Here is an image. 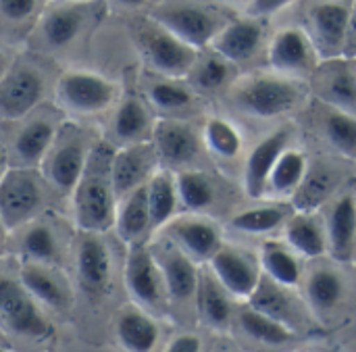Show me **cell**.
<instances>
[{"label":"cell","instance_id":"1","mask_svg":"<svg viewBox=\"0 0 356 352\" xmlns=\"http://www.w3.org/2000/svg\"><path fill=\"white\" fill-rule=\"evenodd\" d=\"M113 154V144L108 140H98L71 192L73 219L81 232L104 234L115 227L119 196L111 173Z\"/></svg>","mask_w":356,"mask_h":352},{"label":"cell","instance_id":"2","mask_svg":"<svg viewBox=\"0 0 356 352\" xmlns=\"http://www.w3.org/2000/svg\"><path fill=\"white\" fill-rule=\"evenodd\" d=\"M96 142L98 138H94L88 127L73 121H63L50 150L40 165L46 184L52 190L71 196Z\"/></svg>","mask_w":356,"mask_h":352},{"label":"cell","instance_id":"3","mask_svg":"<svg viewBox=\"0 0 356 352\" xmlns=\"http://www.w3.org/2000/svg\"><path fill=\"white\" fill-rule=\"evenodd\" d=\"M48 184L38 167L10 165L0 182V219L6 232L31 223L44 209Z\"/></svg>","mask_w":356,"mask_h":352},{"label":"cell","instance_id":"4","mask_svg":"<svg viewBox=\"0 0 356 352\" xmlns=\"http://www.w3.org/2000/svg\"><path fill=\"white\" fill-rule=\"evenodd\" d=\"M54 98L60 113L92 117L117 104L119 86L102 73L88 69H69L56 79Z\"/></svg>","mask_w":356,"mask_h":352},{"label":"cell","instance_id":"5","mask_svg":"<svg viewBox=\"0 0 356 352\" xmlns=\"http://www.w3.org/2000/svg\"><path fill=\"white\" fill-rule=\"evenodd\" d=\"M136 40H138L140 52L144 54L146 63L163 77L179 79V77L192 73L194 65L198 63L196 48L181 42L177 35L167 31L163 25H159L150 17L146 23H142L138 27Z\"/></svg>","mask_w":356,"mask_h":352},{"label":"cell","instance_id":"6","mask_svg":"<svg viewBox=\"0 0 356 352\" xmlns=\"http://www.w3.org/2000/svg\"><path fill=\"white\" fill-rule=\"evenodd\" d=\"M0 326L27 340H46L52 336V326L46 319L42 305L17 278L0 275Z\"/></svg>","mask_w":356,"mask_h":352},{"label":"cell","instance_id":"7","mask_svg":"<svg viewBox=\"0 0 356 352\" xmlns=\"http://www.w3.org/2000/svg\"><path fill=\"white\" fill-rule=\"evenodd\" d=\"M236 104L254 117H280L300 100V90L292 79L277 75H257L246 79L234 94Z\"/></svg>","mask_w":356,"mask_h":352},{"label":"cell","instance_id":"8","mask_svg":"<svg viewBox=\"0 0 356 352\" xmlns=\"http://www.w3.org/2000/svg\"><path fill=\"white\" fill-rule=\"evenodd\" d=\"M150 19L196 50L213 44L215 35L223 27L221 19L211 8L198 4H181V2L159 4L150 13Z\"/></svg>","mask_w":356,"mask_h":352},{"label":"cell","instance_id":"9","mask_svg":"<svg viewBox=\"0 0 356 352\" xmlns=\"http://www.w3.org/2000/svg\"><path fill=\"white\" fill-rule=\"evenodd\" d=\"M46 92V79L31 65H10L0 79V119L19 121L38 109Z\"/></svg>","mask_w":356,"mask_h":352},{"label":"cell","instance_id":"10","mask_svg":"<svg viewBox=\"0 0 356 352\" xmlns=\"http://www.w3.org/2000/svg\"><path fill=\"white\" fill-rule=\"evenodd\" d=\"M58 111H38L35 109L25 117V121L17 129L13 146L8 150L13 165L40 169L46 152L50 150V146L63 125Z\"/></svg>","mask_w":356,"mask_h":352},{"label":"cell","instance_id":"11","mask_svg":"<svg viewBox=\"0 0 356 352\" xmlns=\"http://www.w3.org/2000/svg\"><path fill=\"white\" fill-rule=\"evenodd\" d=\"M125 286L129 296L142 307H159L167 292L154 253L144 242L129 244L125 259Z\"/></svg>","mask_w":356,"mask_h":352},{"label":"cell","instance_id":"12","mask_svg":"<svg viewBox=\"0 0 356 352\" xmlns=\"http://www.w3.org/2000/svg\"><path fill=\"white\" fill-rule=\"evenodd\" d=\"M159 165V154L152 146V140L119 146L113 154V186L117 196H125L152 177Z\"/></svg>","mask_w":356,"mask_h":352},{"label":"cell","instance_id":"13","mask_svg":"<svg viewBox=\"0 0 356 352\" xmlns=\"http://www.w3.org/2000/svg\"><path fill=\"white\" fill-rule=\"evenodd\" d=\"M350 10L342 2H323L311 8L309 25H311V42L315 50L327 61L344 54V42L350 21Z\"/></svg>","mask_w":356,"mask_h":352},{"label":"cell","instance_id":"14","mask_svg":"<svg viewBox=\"0 0 356 352\" xmlns=\"http://www.w3.org/2000/svg\"><path fill=\"white\" fill-rule=\"evenodd\" d=\"M77 278L86 294L100 296L106 292L111 273H113V261L108 246L102 240V234H90L81 232V238L77 242Z\"/></svg>","mask_w":356,"mask_h":352},{"label":"cell","instance_id":"15","mask_svg":"<svg viewBox=\"0 0 356 352\" xmlns=\"http://www.w3.org/2000/svg\"><path fill=\"white\" fill-rule=\"evenodd\" d=\"M315 46L298 27H286L269 44V65L282 75H307L315 69Z\"/></svg>","mask_w":356,"mask_h":352},{"label":"cell","instance_id":"16","mask_svg":"<svg viewBox=\"0 0 356 352\" xmlns=\"http://www.w3.org/2000/svg\"><path fill=\"white\" fill-rule=\"evenodd\" d=\"M90 2H52L40 15V35L48 48L71 46L88 23Z\"/></svg>","mask_w":356,"mask_h":352},{"label":"cell","instance_id":"17","mask_svg":"<svg viewBox=\"0 0 356 352\" xmlns=\"http://www.w3.org/2000/svg\"><path fill=\"white\" fill-rule=\"evenodd\" d=\"M152 146L159 154V161L167 165H186L196 159L200 150V138L190 123L179 119H161L152 129Z\"/></svg>","mask_w":356,"mask_h":352},{"label":"cell","instance_id":"18","mask_svg":"<svg viewBox=\"0 0 356 352\" xmlns=\"http://www.w3.org/2000/svg\"><path fill=\"white\" fill-rule=\"evenodd\" d=\"M169 240L194 261H211L223 246L215 223L202 217H179L165 225Z\"/></svg>","mask_w":356,"mask_h":352},{"label":"cell","instance_id":"19","mask_svg":"<svg viewBox=\"0 0 356 352\" xmlns=\"http://www.w3.org/2000/svg\"><path fill=\"white\" fill-rule=\"evenodd\" d=\"M211 271L219 280V284L238 298H250V294L257 290L261 282L259 267L240 250L221 246L211 257Z\"/></svg>","mask_w":356,"mask_h":352},{"label":"cell","instance_id":"20","mask_svg":"<svg viewBox=\"0 0 356 352\" xmlns=\"http://www.w3.org/2000/svg\"><path fill=\"white\" fill-rule=\"evenodd\" d=\"M319 96L332 106L356 115V61L348 56L327 58L317 75Z\"/></svg>","mask_w":356,"mask_h":352},{"label":"cell","instance_id":"21","mask_svg":"<svg viewBox=\"0 0 356 352\" xmlns=\"http://www.w3.org/2000/svg\"><path fill=\"white\" fill-rule=\"evenodd\" d=\"M288 131L277 129L263 138L248 154L244 165V190L250 198H261L267 194L271 171L282 157V152L288 148Z\"/></svg>","mask_w":356,"mask_h":352},{"label":"cell","instance_id":"22","mask_svg":"<svg viewBox=\"0 0 356 352\" xmlns=\"http://www.w3.org/2000/svg\"><path fill=\"white\" fill-rule=\"evenodd\" d=\"M152 129L154 121L150 109L140 96L127 94L117 100L111 121V142H117L119 146L148 142L152 138Z\"/></svg>","mask_w":356,"mask_h":352},{"label":"cell","instance_id":"23","mask_svg":"<svg viewBox=\"0 0 356 352\" xmlns=\"http://www.w3.org/2000/svg\"><path fill=\"white\" fill-rule=\"evenodd\" d=\"M154 259L159 263V269H161V275L165 282V290L173 301L184 303L196 294L200 271L196 269L194 259H190L175 244L156 250Z\"/></svg>","mask_w":356,"mask_h":352},{"label":"cell","instance_id":"24","mask_svg":"<svg viewBox=\"0 0 356 352\" xmlns=\"http://www.w3.org/2000/svg\"><path fill=\"white\" fill-rule=\"evenodd\" d=\"M263 42V27L254 19H236L221 27L213 40L215 52L227 63H244L254 56Z\"/></svg>","mask_w":356,"mask_h":352},{"label":"cell","instance_id":"25","mask_svg":"<svg viewBox=\"0 0 356 352\" xmlns=\"http://www.w3.org/2000/svg\"><path fill=\"white\" fill-rule=\"evenodd\" d=\"M19 280L42 307L60 311L71 303L67 282L54 269H50L48 263L27 261L19 271Z\"/></svg>","mask_w":356,"mask_h":352},{"label":"cell","instance_id":"26","mask_svg":"<svg viewBox=\"0 0 356 352\" xmlns=\"http://www.w3.org/2000/svg\"><path fill=\"white\" fill-rule=\"evenodd\" d=\"M115 230L127 246L144 242V236L152 230L146 186H140L134 192L119 198L115 213Z\"/></svg>","mask_w":356,"mask_h":352},{"label":"cell","instance_id":"27","mask_svg":"<svg viewBox=\"0 0 356 352\" xmlns=\"http://www.w3.org/2000/svg\"><path fill=\"white\" fill-rule=\"evenodd\" d=\"M115 334L123 351L127 352H152L159 342V326L156 321L144 313L142 309L129 307L119 313Z\"/></svg>","mask_w":356,"mask_h":352},{"label":"cell","instance_id":"28","mask_svg":"<svg viewBox=\"0 0 356 352\" xmlns=\"http://www.w3.org/2000/svg\"><path fill=\"white\" fill-rule=\"evenodd\" d=\"M327 248L340 261H350L356 244V202L353 196H342L327 219Z\"/></svg>","mask_w":356,"mask_h":352},{"label":"cell","instance_id":"29","mask_svg":"<svg viewBox=\"0 0 356 352\" xmlns=\"http://www.w3.org/2000/svg\"><path fill=\"white\" fill-rule=\"evenodd\" d=\"M146 200H148L152 230L165 227L173 219L179 205L175 175L169 173L167 169H156L152 177L146 182Z\"/></svg>","mask_w":356,"mask_h":352},{"label":"cell","instance_id":"30","mask_svg":"<svg viewBox=\"0 0 356 352\" xmlns=\"http://www.w3.org/2000/svg\"><path fill=\"white\" fill-rule=\"evenodd\" d=\"M196 309L204 323L213 328H225L232 317V305L227 298V290L219 284V280L211 273L198 275L196 286Z\"/></svg>","mask_w":356,"mask_h":352},{"label":"cell","instance_id":"31","mask_svg":"<svg viewBox=\"0 0 356 352\" xmlns=\"http://www.w3.org/2000/svg\"><path fill=\"white\" fill-rule=\"evenodd\" d=\"M286 242L294 253L307 259H317L327 250V234L311 213H298L288 221Z\"/></svg>","mask_w":356,"mask_h":352},{"label":"cell","instance_id":"32","mask_svg":"<svg viewBox=\"0 0 356 352\" xmlns=\"http://www.w3.org/2000/svg\"><path fill=\"white\" fill-rule=\"evenodd\" d=\"M261 267L267 278L284 288L300 284V265L290 248L280 242H265L261 248Z\"/></svg>","mask_w":356,"mask_h":352},{"label":"cell","instance_id":"33","mask_svg":"<svg viewBox=\"0 0 356 352\" xmlns=\"http://www.w3.org/2000/svg\"><path fill=\"white\" fill-rule=\"evenodd\" d=\"M307 171L309 165L305 154L296 148H286L271 171L267 192H273L277 196L294 194L300 188L302 179L307 177Z\"/></svg>","mask_w":356,"mask_h":352},{"label":"cell","instance_id":"34","mask_svg":"<svg viewBox=\"0 0 356 352\" xmlns=\"http://www.w3.org/2000/svg\"><path fill=\"white\" fill-rule=\"evenodd\" d=\"M23 234L19 238V248L23 257L31 263H52L58 255V240L50 225L31 221L21 227Z\"/></svg>","mask_w":356,"mask_h":352},{"label":"cell","instance_id":"35","mask_svg":"<svg viewBox=\"0 0 356 352\" xmlns=\"http://www.w3.org/2000/svg\"><path fill=\"white\" fill-rule=\"evenodd\" d=\"M307 298L317 313L334 311L344 298V280L334 269H317L307 282Z\"/></svg>","mask_w":356,"mask_h":352},{"label":"cell","instance_id":"36","mask_svg":"<svg viewBox=\"0 0 356 352\" xmlns=\"http://www.w3.org/2000/svg\"><path fill=\"white\" fill-rule=\"evenodd\" d=\"M175 186H177L179 205H184L192 213L204 211L215 200L213 182L204 173H200L196 169L177 171L175 173Z\"/></svg>","mask_w":356,"mask_h":352},{"label":"cell","instance_id":"37","mask_svg":"<svg viewBox=\"0 0 356 352\" xmlns=\"http://www.w3.org/2000/svg\"><path fill=\"white\" fill-rule=\"evenodd\" d=\"M240 326L252 340H259L263 344L277 346V344H286L294 338V332L288 328V323L273 319L265 313H259L250 307L240 313Z\"/></svg>","mask_w":356,"mask_h":352},{"label":"cell","instance_id":"38","mask_svg":"<svg viewBox=\"0 0 356 352\" xmlns=\"http://www.w3.org/2000/svg\"><path fill=\"white\" fill-rule=\"evenodd\" d=\"M286 219V211L277 205H267V207H254L238 213L232 219V227L242 234L259 236V234H269L277 230Z\"/></svg>","mask_w":356,"mask_h":352},{"label":"cell","instance_id":"39","mask_svg":"<svg viewBox=\"0 0 356 352\" xmlns=\"http://www.w3.org/2000/svg\"><path fill=\"white\" fill-rule=\"evenodd\" d=\"M204 144L211 152L221 159H234L242 150V136L240 131L221 117H211L204 125Z\"/></svg>","mask_w":356,"mask_h":352},{"label":"cell","instance_id":"40","mask_svg":"<svg viewBox=\"0 0 356 352\" xmlns=\"http://www.w3.org/2000/svg\"><path fill=\"white\" fill-rule=\"evenodd\" d=\"M282 288L284 286L275 284L271 278H261L257 290L248 298L250 309H254L259 313H265V315L286 323L288 317H290V303H288Z\"/></svg>","mask_w":356,"mask_h":352},{"label":"cell","instance_id":"41","mask_svg":"<svg viewBox=\"0 0 356 352\" xmlns=\"http://www.w3.org/2000/svg\"><path fill=\"white\" fill-rule=\"evenodd\" d=\"M325 136L330 144L342 154L356 157V115L336 109L325 117Z\"/></svg>","mask_w":356,"mask_h":352},{"label":"cell","instance_id":"42","mask_svg":"<svg viewBox=\"0 0 356 352\" xmlns=\"http://www.w3.org/2000/svg\"><path fill=\"white\" fill-rule=\"evenodd\" d=\"M148 102L159 111L171 113V111L186 109L192 102V92L186 86H181L177 79L165 77L148 88Z\"/></svg>","mask_w":356,"mask_h":352},{"label":"cell","instance_id":"43","mask_svg":"<svg viewBox=\"0 0 356 352\" xmlns=\"http://www.w3.org/2000/svg\"><path fill=\"white\" fill-rule=\"evenodd\" d=\"M194 81L200 90H219L229 79V63L225 58L209 56L202 63L194 65Z\"/></svg>","mask_w":356,"mask_h":352},{"label":"cell","instance_id":"44","mask_svg":"<svg viewBox=\"0 0 356 352\" xmlns=\"http://www.w3.org/2000/svg\"><path fill=\"white\" fill-rule=\"evenodd\" d=\"M330 192V179L325 173H315L302 179L300 188L294 192L296 194V205L302 213H309L313 207H317Z\"/></svg>","mask_w":356,"mask_h":352},{"label":"cell","instance_id":"45","mask_svg":"<svg viewBox=\"0 0 356 352\" xmlns=\"http://www.w3.org/2000/svg\"><path fill=\"white\" fill-rule=\"evenodd\" d=\"M40 15V0H0V21L25 25Z\"/></svg>","mask_w":356,"mask_h":352},{"label":"cell","instance_id":"46","mask_svg":"<svg viewBox=\"0 0 356 352\" xmlns=\"http://www.w3.org/2000/svg\"><path fill=\"white\" fill-rule=\"evenodd\" d=\"M200 351H202V342H200V338H198V336H194V334H181V336L173 338V340L167 344V349H165V352H200Z\"/></svg>","mask_w":356,"mask_h":352},{"label":"cell","instance_id":"47","mask_svg":"<svg viewBox=\"0 0 356 352\" xmlns=\"http://www.w3.org/2000/svg\"><path fill=\"white\" fill-rule=\"evenodd\" d=\"M294 0H252L250 2V13L257 15V17H267V15H275V13L284 10Z\"/></svg>","mask_w":356,"mask_h":352},{"label":"cell","instance_id":"48","mask_svg":"<svg viewBox=\"0 0 356 352\" xmlns=\"http://www.w3.org/2000/svg\"><path fill=\"white\" fill-rule=\"evenodd\" d=\"M348 58L356 61V6L350 10V21H348V31H346V42H344V54Z\"/></svg>","mask_w":356,"mask_h":352},{"label":"cell","instance_id":"49","mask_svg":"<svg viewBox=\"0 0 356 352\" xmlns=\"http://www.w3.org/2000/svg\"><path fill=\"white\" fill-rule=\"evenodd\" d=\"M10 152H8V148L0 142V182L4 179V175H6V171L10 169Z\"/></svg>","mask_w":356,"mask_h":352},{"label":"cell","instance_id":"50","mask_svg":"<svg viewBox=\"0 0 356 352\" xmlns=\"http://www.w3.org/2000/svg\"><path fill=\"white\" fill-rule=\"evenodd\" d=\"M115 6H119V8H140V6H144L148 0H111Z\"/></svg>","mask_w":356,"mask_h":352},{"label":"cell","instance_id":"51","mask_svg":"<svg viewBox=\"0 0 356 352\" xmlns=\"http://www.w3.org/2000/svg\"><path fill=\"white\" fill-rule=\"evenodd\" d=\"M8 67H10V61L6 58V54H4V52H0V79H2V75L8 71Z\"/></svg>","mask_w":356,"mask_h":352},{"label":"cell","instance_id":"52","mask_svg":"<svg viewBox=\"0 0 356 352\" xmlns=\"http://www.w3.org/2000/svg\"><path fill=\"white\" fill-rule=\"evenodd\" d=\"M50 2H92V0H50Z\"/></svg>","mask_w":356,"mask_h":352},{"label":"cell","instance_id":"53","mask_svg":"<svg viewBox=\"0 0 356 352\" xmlns=\"http://www.w3.org/2000/svg\"><path fill=\"white\" fill-rule=\"evenodd\" d=\"M4 338H6V336H4V328L0 326V344H4V342H6Z\"/></svg>","mask_w":356,"mask_h":352},{"label":"cell","instance_id":"54","mask_svg":"<svg viewBox=\"0 0 356 352\" xmlns=\"http://www.w3.org/2000/svg\"><path fill=\"white\" fill-rule=\"evenodd\" d=\"M0 352H10V349L6 344H0Z\"/></svg>","mask_w":356,"mask_h":352},{"label":"cell","instance_id":"55","mask_svg":"<svg viewBox=\"0 0 356 352\" xmlns=\"http://www.w3.org/2000/svg\"><path fill=\"white\" fill-rule=\"evenodd\" d=\"M4 232H6V227L2 225V219H0V238H2V234H4Z\"/></svg>","mask_w":356,"mask_h":352}]
</instances>
